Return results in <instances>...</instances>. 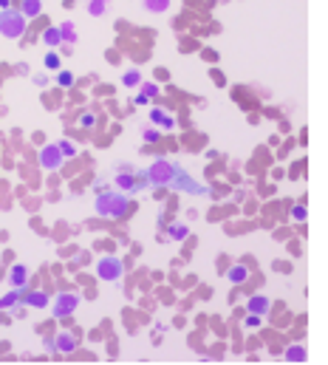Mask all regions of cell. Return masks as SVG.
I'll return each instance as SVG.
<instances>
[{
	"label": "cell",
	"instance_id": "obj_15",
	"mask_svg": "<svg viewBox=\"0 0 328 365\" xmlns=\"http://www.w3.org/2000/svg\"><path fill=\"white\" fill-rule=\"evenodd\" d=\"M43 43L51 45V49H57V45H62V34H60V26H51V29L43 31Z\"/></svg>",
	"mask_w": 328,
	"mask_h": 365
},
{
	"label": "cell",
	"instance_id": "obj_17",
	"mask_svg": "<svg viewBox=\"0 0 328 365\" xmlns=\"http://www.w3.org/2000/svg\"><path fill=\"white\" fill-rule=\"evenodd\" d=\"M122 85H128V88L142 85V71H139V68H130V71L122 74Z\"/></svg>",
	"mask_w": 328,
	"mask_h": 365
},
{
	"label": "cell",
	"instance_id": "obj_27",
	"mask_svg": "<svg viewBox=\"0 0 328 365\" xmlns=\"http://www.w3.org/2000/svg\"><path fill=\"white\" fill-rule=\"evenodd\" d=\"M79 125H82V128H93L97 119H93V113H82V116H79Z\"/></svg>",
	"mask_w": 328,
	"mask_h": 365
},
{
	"label": "cell",
	"instance_id": "obj_1",
	"mask_svg": "<svg viewBox=\"0 0 328 365\" xmlns=\"http://www.w3.org/2000/svg\"><path fill=\"white\" fill-rule=\"evenodd\" d=\"M97 215L102 218H125L130 210V201H128V193H122V190H102L97 195Z\"/></svg>",
	"mask_w": 328,
	"mask_h": 365
},
{
	"label": "cell",
	"instance_id": "obj_24",
	"mask_svg": "<svg viewBox=\"0 0 328 365\" xmlns=\"http://www.w3.org/2000/svg\"><path fill=\"white\" fill-rule=\"evenodd\" d=\"M142 139H145L147 145H153V142H158V128H145V130H142Z\"/></svg>",
	"mask_w": 328,
	"mask_h": 365
},
{
	"label": "cell",
	"instance_id": "obj_18",
	"mask_svg": "<svg viewBox=\"0 0 328 365\" xmlns=\"http://www.w3.org/2000/svg\"><path fill=\"white\" fill-rule=\"evenodd\" d=\"M187 235H190L187 224H170V226H167V238H173V241H184Z\"/></svg>",
	"mask_w": 328,
	"mask_h": 365
},
{
	"label": "cell",
	"instance_id": "obj_3",
	"mask_svg": "<svg viewBox=\"0 0 328 365\" xmlns=\"http://www.w3.org/2000/svg\"><path fill=\"white\" fill-rule=\"evenodd\" d=\"M113 184L122 193L133 195V193H142L145 187H150V178H147V170H122V173H116Z\"/></svg>",
	"mask_w": 328,
	"mask_h": 365
},
{
	"label": "cell",
	"instance_id": "obj_4",
	"mask_svg": "<svg viewBox=\"0 0 328 365\" xmlns=\"http://www.w3.org/2000/svg\"><path fill=\"white\" fill-rule=\"evenodd\" d=\"M176 167H178V165H173V162H167V158L158 156L156 162H153V165L147 167V178H150L153 187H170Z\"/></svg>",
	"mask_w": 328,
	"mask_h": 365
},
{
	"label": "cell",
	"instance_id": "obj_30",
	"mask_svg": "<svg viewBox=\"0 0 328 365\" xmlns=\"http://www.w3.org/2000/svg\"><path fill=\"white\" fill-rule=\"evenodd\" d=\"M6 9H12V0H0V12H6Z\"/></svg>",
	"mask_w": 328,
	"mask_h": 365
},
{
	"label": "cell",
	"instance_id": "obj_20",
	"mask_svg": "<svg viewBox=\"0 0 328 365\" xmlns=\"http://www.w3.org/2000/svg\"><path fill=\"white\" fill-rule=\"evenodd\" d=\"M105 9H108V0H91V3H88V12H91V17H102Z\"/></svg>",
	"mask_w": 328,
	"mask_h": 365
},
{
	"label": "cell",
	"instance_id": "obj_23",
	"mask_svg": "<svg viewBox=\"0 0 328 365\" xmlns=\"http://www.w3.org/2000/svg\"><path fill=\"white\" fill-rule=\"evenodd\" d=\"M43 65L49 68V71H57V68H60V57H57L54 51H49V54H45V60H43Z\"/></svg>",
	"mask_w": 328,
	"mask_h": 365
},
{
	"label": "cell",
	"instance_id": "obj_10",
	"mask_svg": "<svg viewBox=\"0 0 328 365\" xmlns=\"http://www.w3.org/2000/svg\"><path fill=\"white\" fill-rule=\"evenodd\" d=\"M23 298H26V286H14L9 294H3V298H0V311H6V309H12V306H17Z\"/></svg>",
	"mask_w": 328,
	"mask_h": 365
},
{
	"label": "cell",
	"instance_id": "obj_8",
	"mask_svg": "<svg viewBox=\"0 0 328 365\" xmlns=\"http://www.w3.org/2000/svg\"><path fill=\"white\" fill-rule=\"evenodd\" d=\"M40 165H43V170H57V167L62 165V153L57 145H45L43 150H40Z\"/></svg>",
	"mask_w": 328,
	"mask_h": 365
},
{
	"label": "cell",
	"instance_id": "obj_25",
	"mask_svg": "<svg viewBox=\"0 0 328 365\" xmlns=\"http://www.w3.org/2000/svg\"><path fill=\"white\" fill-rule=\"evenodd\" d=\"M142 94H145V97L147 99H150V97H156V94H158V85H156V82H142Z\"/></svg>",
	"mask_w": 328,
	"mask_h": 365
},
{
	"label": "cell",
	"instance_id": "obj_21",
	"mask_svg": "<svg viewBox=\"0 0 328 365\" xmlns=\"http://www.w3.org/2000/svg\"><path fill=\"white\" fill-rule=\"evenodd\" d=\"M57 85H60V88H74V74L71 71H60V74H57Z\"/></svg>",
	"mask_w": 328,
	"mask_h": 365
},
{
	"label": "cell",
	"instance_id": "obj_9",
	"mask_svg": "<svg viewBox=\"0 0 328 365\" xmlns=\"http://www.w3.org/2000/svg\"><path fill=\"white\" fill-rule=\"evenodd\" d=\"M150 122H153V125H158L161 130H173V128H176V119H173L164 108H150Z\"/></svg>",
	"mask_w": 328,
	"mask_h": 365
},
{
	"label": "cell",
	"instance_id": "obj_16",
	"mask_svg": "<svg viewBox=\"0 0 328 365\" xmlns=\"http://www.w3.org/2000/svg\"><path fill=\"white\" fill-rule=\"evenodd\" d=\"M20 12H23L26 17H40L43 3H40V0H23V3H20Z\"/></svg>",
	"mask_w": 328,
	"mask_h": 365
},
{
	"label": "cell",
	"instance_id": "obj_22",
	"mask_svg": "<svg viewBox=\"0 0 328 365\" xmlns=\"http://www.w3.org/2000/svg\"><path fill=\"white\" fill-rule=\"evenodd\" d=\"M57 147H60V153H62V156H68V158L77 156V145H74V142H68V139H62Z\"/></svg>",
	"mask_w": 328,
	"mask_h": 365
},
{
	"label": "cell",
	"instance_id": "obj_2",
	"mask_svg": "<svg viewBox=\"0 0 328 365\" xmlns=\"http://www.w3.org/2000/svg\"><path fill=\"white\" fill-rule=\"evenodd\" d=\"M29 29V17L23 12H14V9H6L0 12V34L6 40H20Z\"/></svg>",
	"mask_w": 328,
	"mask_h": 365
},
{
	"label": "cell",
	"instance_id": "obj_13",
	"mask_svg": "<svg viewBox=\"0 0 328 365\" xmlns=\"http://www.w3.org/2000/svg\"><path fill=\"white\" fill-rule=\"evenodd\" d=\"M23 303L31 306V309H45V306H49V294L45 292H26Z\"/></svg>",
	"mask_w": 328,
	"mask_h": 365
},
{
	"label": "cell",
	"instance_id": "obj_5",
	"mask_svg": "<svg viewBox=\"0 0 328 365\" xmlns=\"http://www.w3.org/2000/svg\"><path fill=\"white\" fill-rule=\"evenodd\" d=\"M170 187H173V190H181V193H193V195H204V193H209V190L204 187V184H198L193 176H190V173H184L181 167H176Z\"/></svg>",
	"mask_w": 328,
	"mask_h": 365
},
{
	"label": "cell",
	"instance_id": "obj_26",
	"mask_svg": "<svg viewBox=\"0 0 328 365\" xmlns=\"http://www.w3.org/2000/svg\"><path fill=\"white\" fill-rule=\"evenodd\" d=\"M31 82H34L37 88H45V85H49V77H45V74L40 71V74H34V77H31Z\"/></svg>",
	"mask_w": 328,
	"mask_h": 365
},
{
	"label": "cell",
	"instance_id": "obj_14",
	"mask_svg": "<svg viewBox=\"0 0 328 365\" xmlns=\"http://www.w3.org/2000/svg\"><path fill=\"white\" fill-rule=\"evenodd\" d=\"M60 34H62V43H65V45H74V43H77V29H74V20H62Z\"/></svg>",
	"mask_w": 328,
	"mask_h": 365
},
{
	"label": "cell",
	"instance_id": "obj_6",
	"mask_svg": "<svg viewBox=\"0 0 328 365\" xmlns=\"http://www.w3.org/2000/svg\"><path fill=\"white\" fill-rule=\"evenodd\" d=\"M122 272H125V266H122V261L119 258H113V255H108V258H102V261L97 263V275L102 280H119L122 278Z\"/></svg>",
	"mask_w": 328,
	"mask_h": 365
},
{
	"label": "cell",
	"instance_id": "obj_11",
	"mask_svg": "<svg viewBox=\"0 0 328 365\" xmlns=\"http://www.w3.org/2000/svg\"><path fill=\"white\" fill-rule=\"evenodd\" d=\"M9 283L12 286H26L29 283V266L26 263H14L12 272H9Z\"/></svg>",
	"mask_w": 328,
	"mask_h": 365
},
{
	"label": "cell",
	"instance_id": "obj_29",
	"mask_svg": "<svg viewBox=\"0 0 328 365\" xmlns=\"http://www.w3.org/2000/svg\"><path fill=\"white\" fill-rule=\"evenodd\" d=\"M14 71L20 74V77H29V62H17V68Z\"/></svg>",
	"mask_w": 328,
	"mask_h": 365
},
{
	"label": "cell",
	"instance_id": "obj_28",
	"mask_svg": "<svg viewBox=\"0 0 328 365\" xmlns=\"http://www.w3.org/2000/svg\"><path fill=\"white\" fill-rule=\"evenodd\" d=\"M229 278H232V280H235V283H238V280H243V278H246V272H243L241 266H235V269H232V275H229Z\"/></svg>",
	"mask_w": 328,
	"mask_h": 365
},
{
	"label": "cell",
	"instance_id": "obj_7",
	"mask_svg": "<svg viewBox=\"0 0 328 365\" xmlns=\"http://www.w3.org/2000/svg\"><path fill=\"white\" fill-rule=\"evenodd\" d=\"M77 306H79V298H77V294L62 292V294H57V298H54V303H51V311H54V317L60 320V317L74 314V311H77Z\"/></svg>",
	"mask_w": 328,
	"mask_h": 365
},
{
	"label": "cell",
	"instance_id": "obj_12",
	"mask_svg": "<svg viewBox=\"0 0 328 365\" xmlns=\"http://www.w3.org/2000/svg\"><path fill=\"white\" fill-rule=\"evenodd\" d=\"M54 348L60 354H71L74 348H77V340H74V334H68V331H62V334H57L54 340Z\"/></svg>",
	"mask_w": 328,
	"mask_h": 365
},
{
	"label": "cell",
	"instance_id": "obj_19",
	"mask_svg": "<svg viewBox=\"0 0 328 365\" xmlns=\"http://www.w3.org/2000/svg\"><path fill=\"white\" fill-rule=\"evenodd\" d=\"M145 9H147V12L161 14V12H167V9H170V0H145Z\"/></svg>",
	"mask_w": 328,
	"mask_h": 365
}]
</instances>
